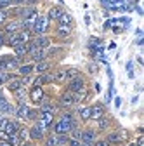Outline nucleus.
<instances>
[{"instance_id": "20e7f679", "label": "nucleus", "mask_w": 144, "mask_h": 146, "mask_svg": "<svg viewBox=\"0 0 144 146\" xmlns=\"http://www.w3.org/2000/svg\"><path fill=\"white\" fill-rule=\"evenodd\" d=\"M85 89V84L82 78H75V80H71L69 84V92H80V90Z\"/></svg>"}, {"instance_id": "b1692460", "label": "nucleus", "mask_w": 144, "mask_h": 146, "mask_svg": "<svg viewBox=\"0 0 144 146\" xmlns=\"http://www.w3.org/2000/svg\"><path fill=\"white\" fill-rule=\"evenodd\" d=\"M80 117L83 120H89V118H90V108H82L80 110Z\"/></svg>"}, {"instance_id": "f3484780", "label": "nucleus", "mask_w": 144, "mask_h": 146, "mask_svg": "<svg viewBox=\"0 0 144 146\" xmlns=\"http://www.w3.org/2000/svg\"><path fill=\"white\" fill-rule=\"evenodd\" d=\"M14 50H16V56H24V54L28 52V45L19 44V45H16V47H14Z\"/></svg>"}, {"instance_id": "ea45409f", "label": "nucleus", "mask_w": 144, "mask_h": 146, "mask_svg": "<svg viewBox=\"0 0 144 146\" xmlns=\"http://www.w3.org/2000/svg\"><path fill=\"white\" fill-rule=\"evenodd\" d=\"M80 136H82V132H80V131H75V132H73V137H80Z\"/></svg>"}, {"instance_id": "f257e3e1", "label": "nucleus", "mask_w": 144, "mask_h": 146, "mask_svg": "<svg viewBox=\"0 0 144 146\" xmlns=\"http://www.w3.org/2000/svg\"><path fill=\"white\" fill-rule=\"evenodd\" d=\"M28 36H30V33L28 31H21V33H14V35H9V44L12 45V47H16V45H19V44H24L26 40H28Z\"/></svg>"}, {"instance_id": "6e6552de", "label": "nucleus", "mask_w": 144, "mask_h": 146, "mask_svg": "<svg viewBox=\"0 0 144 146\" xmlns=\"http://www.w3.org/2000/svg\"><path fill=\"white\" fill-rule=\"evenodd\" d=\"M30 111H31V110H30L26 104H19V106H17V117H19V118H24V120H28V117H30Z\"/></svg>"}, {"instance_id": "aec40b11", "label": "nucleus", "mask_w": 144, "mask_h": 146, "mask_svg": "<svg viewBox=\"0 0 144 146\" xmlns=\"http://www.w3.org/2000/svg\"><path fill=\"white\" fill-rule=\"evenodd\" d=\"M0 111H4V113H11V111H12V108H11V104H9L7 101L0 99Z\"/></svg>"}, {"instance_id": "2eb2a0df", "label": "nucleus", "mask_w": 144, "mask_h": 146, "mask_svg": "<svg viewBox=\"0 0 144 146\" xmlns=\"http://www.w3.org/2000/svg\"><path fill=\"white\" fill-rule=\"evenodd\" d=\"M30 54H31V58H33L35 61H42V59H44V54H45V52H44V49H33Z\"/></svg>"}, {"instance_id": "473e14b6", "label": "nucleus", "mask_w": 144, "mask_h": 146, "mask_svg": "<svg viewBox=\"0 0 144 146\" xmlns=\"http://www.w3.org/2000/svg\"><path fill=\"white\" fill-rule=\"evenodd\" d=\"M9 68V63H5V61H0V70H7Z\"/></svg>"}, {"instance_id": "79ce46f5", "label": "nucleus", "mask_w": 144, "mask_h": 146, "mask_svg": "<svg viewBox=\"0 0 144 146\" xmlns=\"http://www.w3.org/2000/svg\"><path fill=\"white\" fill-rule=\"evenodd\" d=\"M23 146H30V144H26V143H24V144H23Z\"/></svg>"}, {"instance_id": "cd10ccee", "label": "nucleus", "mask_w": 144, "mask_h": 146, "mask_svg": "<svg viewBox=\"0 0 144 146\" xmlns=\"http://www.w3.org/2000/svg\"><path fill=\"white\" fill-rule=\"evenodd\" d=\"M47 68H49V63H47V61H42V63L37 66V70H38V71H45Z\"/></svg>"}, {"instance_id": "4c0bfd02", "label": "nucleus", "mask_w": 144, "mask_h": 146, "mask_svg": "<svg viewBox=\"0 0 144 146\" xmlns=\"http://www.w3.org/2000/svg\"><path fill=\"white\" fill-rule=\"evenodd\" d=\"M9 5V2H0V11H2L4 7H7Z\"/></svg>"}, {"instance_id": "412c9836", "label": "nucleus", "mask_w": 144, "mask_h": 146, "mask_svg": "<svg viewBox=\"0 0 144 146\" xmlns=\"http://www.w3.org/2000/svg\"><path fill=\"white\" fill-rule=\"evenodd\" d=\"M50 80H52V75H42L40 78L35 80V84H37V85H42V84H47V82H50Z\"/></svg>"}, {"instance_id": "c756f323", "label": "nucleus", "mask_w": 144, "mask_h": 146, "mask_svg": "<svg viewBox=\"0 0 144 146\" xmlns=\"http://www.w3.org/2000/svg\"><path fill=\"white\" fill-rule=\"evenodd\" d=\"M31 70H33V66H23V68H21L19 71H21V73H24V75H26V73H31Z\"/></svg>"}, {"instance_id": "9d476101", "label": "nucleus", "mask_w": 144, "mask_h": 146, "mask_svg": "<svg viewBox=\"0 0 144 146\" xmlns=\"http://www.w3.org/2000/svg\"><path fill=\"white\" fill-rule=\"evenodd\" d=\"M80 137L83 139V143H87V144H90V143H92V141L96 139V132H94V131H83Z\"/></svg>"}, {"instance_id": "c85d7f7f", "label": "nucleus", "mask_w": 144, "mask_h": 146, "mask_svg": "<svg viewBox=\"0 0 144 146\" xmlns=\"http://www.w3.org/2000/svg\"><path fill=\"white\" fill-rule=\"evenodd\" d=\"M64 78H66V77H64V71H59V73H57V75H56V77H54L52 80H57V82H63Z\"/></svg>"}, {"instance_id": "9b49d317", "label": "nucleus", "mask_w": 144, "mask_h": 146, "mask_svg": "<svg viewBox=\"0 0 144 146\" xmlns=\"http://www.w3.org/2000/svg\"><path fill=\"white\" fill-rule=\"evenodd\" d=\"M23 25L19 23V21H14V23H11V25H7L5 26V33H9V35H14V33H17V30H19Z\"/></svg>"}, {"instance_id": "5701e85b", "label": "nucleus", "mask_w": 144, "mask_h": 146, "mask_svg": "<svg viewBox=\"0 0 144 146\" xmlns=\"http://www.w3.org/2000/svg\"><path fill=\"white\" fill-rule=\"evenodd\" d=\"M120 139H122V136L118 132H111L110 137H108V143H120Z\"/></svg>"}, {"instance_id": "e433bc0d", "label": "nucleus", "mask_w": 144, "mask_h": 146, "mask_svg": "<svg viewBox=\"0 0 144 146\" xmlns=\"http://www.w3.org/2000/svg\"><path fill=\"white\" fill-rule=\"evenodd\" d=\"M0 146H12L9 141H0Z\"/></svg>"}, {"instance_id": "bb28decb", "label": "nucleus", "mask_w": 144, "mask_h": 146, "mask_svg": "<svg viewBox=\"0 0 144 146\" xmlns=\"http://www.w3.org/2000/svg\"><path fill=\"white\" fill-rule=\"evenodd\" d=\"M57 144V136H52L47 139V146H56Z\"/></svg>"}, {"instance_id": "dca6fc26", "label": "nucleus", "mask_w": 144, "mask_h": 146, "mask_svg": "<svg viewBox=\"0 0 144 146\" xmlns=\"http://www.w3.org/2000/svg\"><path fill=\"white\" fill-rule=\"evenodd\" d=\"M33 44L37 45V49H44V47L49 45V38H47V36H40V38H37Z\"/></svg>"}, {"instance_id": "6ab92c4d", "label": "nucleus", "mask_w": 144, "mask_h": 146, "mask_svg": "<svg viewBox=\"0 0 144 146\" xmlns=\"http://www.w3.org/2000/svg\"><path fill=\"white\" fill-rule=\"evenodd\" d=\"M30 136L35 137V139H42V137H44V131H40L38 127H33V129L30 131Z\"/></svg>"}, {"instance_id": "4be33fe9", "label": "nucleus", "mask_w": 144, "mask_h": 146, "mask_svg": "<svg viewBox=\"0 0 144 146\" xmlns=\"http://www.w3.org/2000/svg\"><path fill=\"white\" fill-rule=\"evenodd\" d=\"M9 89H11V90H17V89H23V82H19V80H12V82L9 84Z\"/></svg>"}, {"instance_id": "72a5a7b5", "label": "nucleus", "mask_w": 144, "mask_h": 146, "mask_svg": "<svg viewBox=\"0 0 144 146\" xmlns=\"http://www.w3.org/2000/svg\"><path fill=\"white\" fill-rule=\"evenodd\" d=\"M96 146H110V143H108V141H97Z\"/></svg>"}, {"instance_id": "f704fd0d", "label": "nucleus", "mask_w": 144, "mask_h": 146, "mask_svg": "<svg viewBox=\"0 0 144 146\" xmlns=\"http://www.w3.org/2000/svg\"><path fill=\"white\" fill-rule=\"evenodd\" d=\"M4 35H5V33H4L2 30H0V45H2V44L5 42V36H4Z\"/></svg>"}, {"instance_id": "4468645a", "label": "nucleus", "mask_w": 144, "mask_h": 146, "mask_svg": "<svg viewBox=\"0 0 144 146\" xmlns=\"http://www.w3.org/2000/svg\"><path fill=\"white\" fill-rule=\"evenodd\" d=\"M71 16L69 14H63L61 17H59V26H68V28H71Z\"/></svg>"}, {"instance_id": "ddd939ff", "label": "nucleus", "mask_w": 144, "mask_h": 146, "mask_svg": "<svg viewBox=\"0 0 144 146\" xmlns=\"http://www.w3.org/2000/svg\"><path fill=\"white\" fill-rule=\"evenodd\" d=\"M4 132H5L7 136H16V132H17V123H14V122H9V123L5 125Z\"/></svg>"}, {"instance_id": "0eeeda50", "label": "nucleus", "mask_w": 144, "mask_h": 146, "mask_svg": "<svg viewBox=\"0 0 144 146\" xmlns=\"http://www.w3.org/2000/svg\"><path fill=\"white\" fill-rule=\"evenodd\" d=\"M30 98H31L33 103H38V101L44 98V90H42V87H35L31 92H30Z\"/></svg>"}, {"instance_id": "58836bf2", "label": "nucleus", "mask_w": 144, "mask_h": 146, "mask_svg": "<svg viewBox=\"0 0 144 146\" xmlns=\"http://www.w3.org/2000/svg\"><path fill=\"white\" fill-rule=\"evenodd\" d=\"M106 125H108V122H106V120H101V122H99V127H106Z\"/></svg>"}, {"instance_id": "a19ab883", "label": "nucleus", "mask_w": 144, "mask_h": 146, "mask_svg": "<svg viewBox=\"0 0 144 146\" xmlns=\"http://www.w3.org/2000/svg\"><path fill=\"white\" fill-rule=\"evenodd\" d=\"M82 146H90V144H87V143H83V144H82Z\"/></svg>"}, {"instance_id": "37998d69", "label": "nucleus", "mask_w": 144, "mask_h": 146, "mask_svg": "<svg viewBox=\"0 0 144 146\" xmlns=\"http://www.w3.org/2000/svg\"><path fill=\"white\" fill-rule=\"evenodd\" d=\"M130 146H137V144H130Z\"/></svg>"}, {"instance_id": "f8f14e48", "label": "nucleus", "mask_w": 144, "mask_h": 146, "mask_svg": "<svg viewBox=\"0 0 144 146\" xmlns=\"http://www.w3.org/2000/svg\"><path fill=\"white\" fill-rule=\"evenodd\" d=\"M61 16H63L61 7H52V9L49 11V17H47V19H59Z\"/></svg>"}, {"instance_id": "393cba45", "label": "nucleus", "mask_w": 144, "mask_h": 146, "mask_svg": "<svg viewBox=\"0 0 144 146\" xmlns=\"http://www.w3.org/2000/svg\"><path fill=\"white\" fill-rule=\"evenodd\" d=\"M69 31H71V28H68V26H59V35H61V36H68Z\"/></svg>"}, {"instance_id": "1a4fd4ad", "label": "nucleus", "mask_w": 144, "mask_h": 146, "mask_svg": "<svg viewBox=\"0 0 144 146\" xmlns=\"http://www.w3.org/2000/svg\"><path fill=\"white\" fill-rule=\"evenodd\" d=\"M52 120H54V117H52L50 111H42V113H40V122H42L45 127H49V125L52 123Z\"/></svg>"}, {"instance_id": "c9c22d12", "label": "nucleus", "mask_w": 144, "mask_h": 146, "mask_svg": "<svg viewBox=\"0 0 144 146\" xmlns=\"http://www.w3.org/2000/svg\"><path fill=\"white\" fill-rule=\"evenodd\" d=\"M26 132H28V131H26V129H21V132H19V137H21V139H24V137H26V136H28V134H26Z\"/></svg>"}, {"instance_id": "39448f33", "label": "nucleus", "mask_w": 144, "mask_h": 146, "mask_svg": "<svg viewBox=\"0 0 144 146\" xmlns=\"http://www.w3.org/2000/svg\"><path fill=\"white\" fill-rule=\"evenodd\" d=\"M102 113H104V106L102 104H96V106L90 108V118H94V120H99L102 117Z\"/></svg>"}, {"instance_id": "7ed1b4c3", "label": "nucleus", "mask_w": 144, "mask_h": 146, "mask_svg": "<svg viewBox=\"0 0 144 146\" xmlns=\"http://www.w3.org/2000/svg\"><path fill=\"white\" fill-rule=\"evenodd\" d=\"M47 17H38V19H37V23H35L33 25V30H35V33H44L45 30H47Z\"/></svg>"}, {"instance_id": "2f4dec72", "label": "nucleus", "mask_w": 144, "mask_h": 146, "mask_svg": "<svg viewBox=\"0 0 144 146\" xmlns=\"http://www.w3.org/2000/svg\"><path fill=\"white\" fill-rule=\"evenodd\" d=\"M68 144H69V146H82V144H80L77 139H71V141H68Z\"/></svg>"}, {"instance_id": "a878e982", "label": "nucleus", "mask_w": 144, "mask_h": 146, "mask_svg": "<svg viewBox=\"0 0 144 146\" xmlns=\"http://www.w3.org/2000/svg\"><path fill=\"white\" fill-rule=\"evenodd\" d=\"M102 5L106 9H118V4L116 2H102Z\"/></svg>"}, {"instance_id": "a211bd4d", "label": "nucleus", "mask_w": 144, "mask_h": 146, "mask_svg": "<svg viewBox=\"0 0 144 146\" xmlns=\"http://www.w3.org/2000/svg\"><path fill=\"white\" fill-rule=\"evenodd\" d=\"M64 77H68V78H71V80H75V78H80V73H78L75 68H71V70H66V71H64Z\"/></svg>"}, {"instance_id": "7c9ffc66", "label": "nucleus", "mask_w": 144, "mask_h": 146, "mask_svg": "<svg viewBox=\"0 0 144 146\" xmlns=\"http://www.w3.org/2000/svg\"><path fill=\"white\" fill-rule=\"evenodd\" d=\"M7 21V14L5 12H2V11H0V25H4Z\"/></svg>"}, {"instance_id": "f03ea898", "label": "nucleus", "mask_w": 144, "mask_h": 146, "mask_svg": "<svg viewBox=\"0 0 144 146\" xmlns=\"http://www.w3.org/2000/svg\"><path fill=\"white\" fill-rule=\"evenodd\" d=\"M75 127V122L73 123H69V122H64V120H61V122H57L56 123V132H57V136H61V134H66V132H69L71 129Z\"/></svg>"}, {"instance_id": "423d86ee", "label": "nucleus", "mask_w": 144, "mask_h": 146, "mask_svg": "<svg viewBox=\"0 0 144 146\" xmlns=\"http://www.w3.org/2000/svg\"><path fill=\"white\" fill-rule=\"evenodd\" d=\"M61 104L63 106H71V104H75V96H73V92H64L63 94V98H61Z\"/></svg>"}]
</instances>
